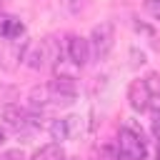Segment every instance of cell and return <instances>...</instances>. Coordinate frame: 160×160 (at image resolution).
I'll use <instances>...</instances> for the list:
<instances>
[{
  "mask_svg": "<svg viewBox=\"0 0 160 160\" xmlns=\"http://www.w3.org/2000/svg\"><path fill=\"white\" fill-rule=\"evenodd\" d=\"M52 48H55V40L52 38H45V40H40V45H35L28 55H25V60H28V68H32V70H40V68H45L48 62H52L55 60V52H52Z\"/></svg>",
  "mask_w": 160,
  "mask_h": 160,
  "instance_id": "obj_6",
  "label": "cell"
},
{
  "mask_svg": "<svg viewBox=\"0 0 160 160\" xmlns=\"http://www.w3.org/2000/svg\"><path fill=\"white\" fill-rule=\"evenodd\" d=\"M2 118L8 120V125H12L18 132H28V130H35L40 128V115L38 112H30L25 108H18V105H8L2 110Z\"/></svg>",
  "mask_w": 160,
  "mask_h": 160,
  "instance_id": "obj_4",
  "label": "cell"
},
{
  "mask_svg": "<svg viewBox=\"0 0 160 160\" xmlns=\"http://www.w3.org/2000/svg\"><path fill=\"white\" fill-rule=\"evenodd\" d=\"M142 158H145L142 132L135 128H122L118 132V160H142Z\"/></svg>",
  "mask_w": 160,
  "mask_h": 160,
  "instance_id": "obj_2",
  "label": "cell"
},
{
  "mask_svg": "<svg viewBox=\"0 0 160 160\" xmlns=\"http://www.w3.org/2000/svg\"><path fill=\"white\" fill-rule=\"evenodd\" d=\"M88 0H65V5H68V10H72V12H78L82 5H85Z\"/></svg>",
  "mask_w": 160,
  "mask_h": 160,
  "instance_id": "obj_16",
  "label": "cell"
},
{
  "mask_svg": "<svg viewBox=\"0 0 160 160\" xmlns=\"http://www.w3.org/2000/svg\"><path fill=\"white\" fill-rule=\"evenodd\" d=\"M25 32V25H22V20L20 18H12V15H8V18H2L0 20V38H5V40H10V42H15V40H20V35Z\"/></svg>",
  "mask_w": 160,
  "mask_h": 160,
  "instance_id": "obj_9",
  "label": "cell"
},
{
  "mask_svg": "<svg viewBox=\"0 0 160 160\" xmlns=\"http://www.w3.org/2000/svg\"><path fill=\"white\" fill-rule=\"evenodd\" d=\"M145 85H148V90H150L152 102H160V75H150V78L145 80Z\"/></svg>",
  "mask_w": 160,
  "mask_h": 160,
  "instance_id": "obj_11",
  "label": "cell"
},
{
  "mask_svg": "<svg viewBox=\"0 0 160 160\" xmlns=\"http://www.w3.org/2000/svg\"><path fill=\"white\" fill-rule=\"evenodd\" d=\"M65 52H68V60L75 68H85L88 60H90V42L85 38H80V35H68Z\"/></svg>",
  "mask_w": 160,
  "mask_h": 160,
  "instance_id": "obj_5",
  "label": "cell"
},
{
  "mask_svg": "<svg viewBox=\"0 0 160 160\" xmlns=\"http://www.w3.org/2000/svg\"><path fill=\"white\" fill-rule=\"evenodd\" d=\"M128 100H130L132 110H138V112H142V110L150 108L152 98H150V90H148L145 80H132V82H130V88H128Z\"/></svg>",
  "mask_w": 160,
  "mask_h": 160,
  "instance_id": "obj_7",
  "label": "cell"
},
{
  "mask_svg": "<svg viewBox=\"0 0 160 160\" xmlns=\"http://www.w3.org/2000/svg\"><path fill=\"white\" fill-rule=\"evenodd\" d=\"M78 122H80V118H75V115L52 120V122H50V135H52V140H58V142L70 140V138L75 135V130H78Z\"/></svg>",
  "mask_w": 160,
  "mask_h": 160,
  "instance_id": "obj_8",
  "label": "cell"
},
{
  "mask_svg": "<svg viewBox=\"0 0 160 160\" xmlns=\"http://www.w3.org/2000/svg\"><path fill=\"white\" fill-rule=\"evenodd\" d=\"M150 130H152V135H155V140H158V145H160V110H155V112H152Z\"/></svg>",
  "mask_w": 160,
  "mask_h": 160,
  "instance_id": "obj_12",
  "label": "cell"
},
{
  "mask_svg": "<svg viewBox=\"0 0 160 160\" xmlns=\"http://www.w3.org/2000/svg\"><path fill=\"white\" fill-rule=\"evenodd\" d=\"M145 10H148L152 18L160 20V0H145Z\"/></svg>",
  "mask_w": 160,
  "mask_h": 160,
  "instance_id": "obj_13",
  "label": "cell"
},
{
  "mask_svg": "<svg viewBox=\"0 0 160 160\" xmlns=\"http://www.w3.org/2000/svg\"><path fill=\"white\" fill-rule=\"evenodd\" d=\"M2 142H5V130L0 128V145H2Z\"/></svg>",
  "mask_w": 160,
  "mask_h": 160,
  "instance_id": "obj_17",
  "label": "cell"
},
{
  "mask_svg": "<svg viewBox=\"0 0 160 160\" xmlns=\"http://www.w3.org/2000/svg\"><path fill=\"white\" fill-rule=\"evenodd\" d=\"M88 42H90V55L95 60H105L110 55L112 45H115V28H112V22L110 20H102L100 25H95Z\"/></svg>",
  "mask_w": 160,
  "mask_h": 160,
  "instance_id": "obj_3",
  "label": "cell"
},
{
  "mask_svg": "<svg viewBox=\"0 0 160 160\" xmlns=\"http://www.w3.org/2000/svg\"><path fill=\"white\" fill-rule=\"evenodd\" d=\"M130 55H132V68H138V65H142V62H145V55H142V52H138L135 48L130 50Z\"/></svg>",
  "mask_w": 160,
  "mask_h": 160,
  "instance_id": "obj_15",
  "label": "cell"
},
{
  "mask_svg": "<svg viewBox=\"0 0 160 160\" xmlns=\"http://www.w3.org/2000/svg\"><path fill=\"white\" fill-rule=\"evenodd\" d=\"M30 160H68V158H65V150L60 142H48L40 150H35Z\"/></svg>",
  "mask_w": 160,
  "mask_h": 160,
  "instance_id": "obj_10",
  "label": "cell"
},
{
  "mask_svg": "<svg viewBox=\"0 0 160 160\" xmlns=\"http://www.w3.org/2000/svg\"><path fill=\"white\" fill-rule=\"evenodd\" d=\"M75 95H68V92H60L55 90L50 82L42 85V88H32L30 90V108L32 110H58V108H68L72 105Z\"/></svg>",
  "mask_w": 160,
  "mask_h": 160,
  "instance_id": "obj_1",
  "label": "cell"
},
{
  "mask_svg": "<svg viewBox=\"0 0 160 160\" xmlns=\"http://www.w3.org/2000/svg\"><path fill=\"white\" fill-rule=\"evenodd\" d=\"M0 160H25V155H22V150H5V152H0Z\"/></svg>",
  "mask_w": 160,
  "mask_h": 160,
  "instance_id": "obj_14",
  "label": "cell"
}]
</instances>
